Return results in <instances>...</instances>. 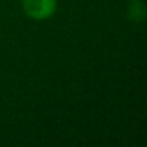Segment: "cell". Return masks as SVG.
Segmentation results:
<instances>
[{
    "label": "cell",
    "mask_w": 147,
    "mask_h": 147,
    "mask_svg": "<svg viewBox=\"0 0 147 147\" xmlns=\"http://www.w3.org/2000/svg\"><path fill=\"white\" fill-rule=\"evenodd\" d=\"M25 15L32 20H46L58 9V0H22Z\"/></svg>",
    "instance_id": "6da1fadb"
},
{
    "label": "cell",
    "mask_w": 147,
    "mask_h": 147,
    "mask_svg": "<svg viewBox=\"0 0 147 147\" xmlns=\"http://www.w3.org/2000/svg\"><path fill=\"white\" fill-rule=\"evenodd\" d=\"M144 5L138 0H134V3L130 6V16L134 22H141L144 19Z\"/></svg>",
    "instance_id": "7a4b0ae2"
}]
</instances>
